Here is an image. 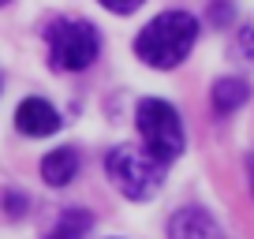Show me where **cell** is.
Returning a JSON list of instances; mask_svg holds the SVG:
<instances>
[{"instance_id":"obj_3","label":"cell","mask_w":254,"mask_h":239,"mask_svg":"<svg viewBox=\"0 0 254 239\" xmlns=\"http://www.w3.org/2000/svg\"><path fill=\"white\" fill-rule=\"evenodd\" d=\"M105 172L116 183V191L131 202L150 198L153 191L165 179V165L153 161L146 150H135V146H116V150L105 157Z\"/></svg>"},{"instance_id":"obj_12","label":"cell","mask_w":254,"mask_h":239,"mask_svg":"<svg viewBox=\"0 0 254 239\" xmlns=\"http://www.w3.org/2000/svg\"><path fill=\"white\" fill-rule=\"evenodd\" d=\"M4 209H8L11 217H23L26 213V198H23V194H15V191L4 194Z\"/></svg>"},{"instance_id":"obj_5","label":"cell","mask_w":254,"mask_h":239,"mask_svg":"<svg viewBox=\"0 0 254 239\" xmlns=\"http://www.w3.org/2000/svg\"><path fill=\"white\" fill-rule=\"evenodd\" d=\"M15 127L30 138H45L60 131V112L45 101V97H26L15 112Z\"/></svg>"},{"instance_id":"obj_6","label":"cell","mask_w":254,"mask_h":239,"mask_svg":"<svg viewBox=\"0 0 254 239\" xmlns=\"http://www.w3.org/2000/svg\"><path fill=\"white\" fill-rule=\"evenodd\" d=\"M168 239H224L217 221L198 206H187L180 213H172L168 221Z\"/></svg>"},{"instance_id":"obj_14","label":"cell","mask_w":254,"mask_h":239,"mask_svg":"<svg viewBox=\"0 0 254 239\" xmlns=\"http://www.w3.org/2000/svg\"><path fill=\"white\" fill-rule=\"evenodd\" d=\"M0 4H8V0H0Z\"/></svg>"},{"instance_id":"obj_7","label":"cell","mask_w":254,"mask_h":239,"mask_svg":"<svg viewBox=\"0 0 254 239\" xmlns=\"http://www.w3.org/2000/svg\"><path fill=\"white\" fill-rule=\"evenodd\" d=\"M75 172H79V153H75L71 146H60V150H53L45 161H41V179H45L49 187L71 183Z\"/></svg>"},{"instance_id":"obj_4","label":"cell","mask_w":254,"mask_h":239,"mask_svg":"<svg viewBox=\"0 0 254 239\" xmlns=\"http://www.w3.org/2000/svg\"><path fill=\"white\" fill-rule=\"evenodd\" d=\"M45 41H49V60H53L56 71H82L97 60V49H101V38H97L94 23H86V19L49 23Z\"/></svg>"},{"instance_id":"obj_2","label":"cell","mask_w":254,"mask_h":239,"mask_svg":"<svg viewBox=\"0 0 254 239\" xmlns=\"http://www.w3.org/2000/svg\"><path fill=\"white\" fill-rule=\"evenodd\" d=\"M138 135L146 142V153L161 165H172L183 153V142H187L180 112L161 97H142L138 101Z\"/></svg>"},{"instance_id":"obj_11","label":"cell","mask_w":254,"mask_h":239,"mask_svg":"<svg viewBox=\"0 0 254 239\" xmlns=\"http://www.w3.org/2000/svg\"><path fill=\"white\" fill-rule=\"evenodd\" d=\"M109 11H116V15H131L135 8H142V0H101Z\"/></svg>"},{"instance_id":"obj_1","label":"cell","mask_w":254,"mask_h":239,"mask_svg":"<svg viewBox=\"0 0 254 239\" xmlns=\"http://www.w3.org/2000/svg\"><path fill=\"white\" fill-rule=\"evenodd\" d=\"M194 41H198V23H194V15H187V11H165V15H157L135 38V53H138L142 64L168 71V67L187 60Z\"/></svg>"},{"instance_id":"obj_10","label":"cell","mask_w":254,"mask_h":239,"mask_svg":"<svg viewBox=\"0 0 254 239\" xmlns=\"http://www.w3.org/2000/svg\"><path fill=\"white\" fill-rule=\"evenodd\" d=\"M209 19L217 26H228L232 23V0H209Z\"/></svg>"},{"instance_id":"obj_8","label":"cell","mask_w":254,"mask_h":239,"mask_svg":"<svg viewBox=\"0 0 254 239\" xmlns=\"http://www.w3.org/2000/svg\"><path fill=\"white\" fill-rule=\"evenodd\" d=\"M247 97H251V90H247L243 79H221V82H213V109H217V116H232L236 109H243Z\"/></svg>"},{"instance_id":"obj_9","label":"cell","mask_w":254,"mask_h":239,"mask_svg":"<svg viewBox=\"0 0 254 239\" xmlns=\"http://www.w3.org/2000/svg\"><path fill=\"white\" fill-rule=\"evenodd\" d=\"M90 228H94V217L86 209H64V217L53 224V232L45 239H86Z\"/></svg>"},{"instance_id":"obj_13","label":"cell","mask_w":254,"mask_h":239,"mask_svg":"<svg viewBox=\"0 0 254 239\" xmlns=\"http://www.w3.org/2000/svg\"><path fill=\"white\" fill-rule=\"evenodd\" d=\"M247 176H251V191H254V153L247 157Z\"/></svg>"}]
</instances>
